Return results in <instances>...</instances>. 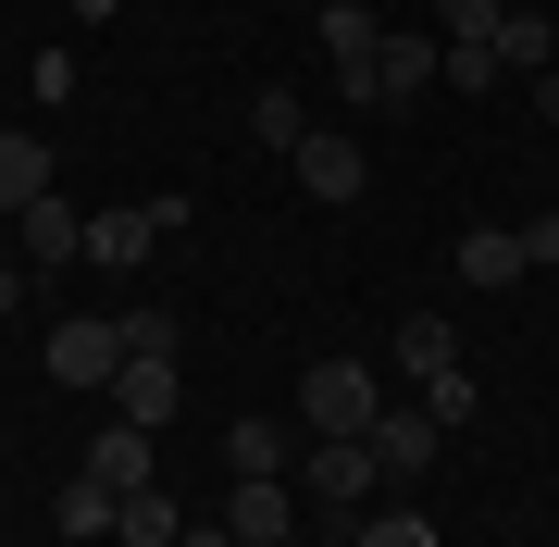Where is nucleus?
<instances>
[{
  "mask_svg": "<svg viewBox=\"0 0 559 547\" xmlns=\"http://www.w3.org/2000/svg\"><path fill=\"white\" fill-rule=\"evenodd\" d=\"M112 13H124V0H75V25H112Z\"/></svg>",
  "mask_w": 559,
  "mask_h": 547,
  "instance_id": "nucleus-31",
  "label": "nucleus"
},
{
  "mask_svg": "<svg viewBox=\"0 0 559 547\" xmlns=\"http://www.w3.org/2000/svg\"><path fill=\"white\" fill-rule=\"evenodd\" d=\"M535 112H547V124H559V62H547V75H535Z\"/></svg>",
  "mask_w": 559,
  "mask_h": 547,
  "instance_id": "nucleus-30",
  "label": "nucleus"
},
{
  "mask_svg": "<svg viewBox=\"0 0 559 547\" xmlns=\"http://www.w3.org/2000/svg\"><path fill=\"white\" fill-rule=\"evenodd\" d=\"M535 262H522V224H473L460 237V286H522Z\"/></svg>",
  "mask_w": 559,
  "mask_h": 547,
  "instance_id": "nucleus-14",
  "label": "nucleus"
},
{
  "mask_svg": "<svg viewBox=\"0 0 559 547\" xmlns=\"http://www.w3.org/2000/svg\"><path fill=\"white\" fill-rule=\"evenodd\" d=\"M436 75H448V38H399V25H385V62H373V100L360 112H411Z\"/></svg>",
  "mask_w": 559,
  "mask_h": 547,
  "instance_id": "nucleus-6",
  "label": "nucleus"
},
{
  "mask_svg": "<svg viewBox=\"0 0 559 547\" xmlns=\"http://www.w3.org/2000/svg\"><path fill=\"white\" fill-rule=\"evenodd\" d=\"M224 535H237V547H299V498H286V473H237V486H224Z\"/></svg>",
  "mask_w": 559,
  "mask_h": 547,
  "instance_id": "nucleus-4",
  "label": "nucleus"
},
{
  "mask_svg": "<svg viewBox=\"0 0 559 547\" xmlns=\"http://www.w3.org/2000/svg\"><path fill=\"white\" fill-rule=\"evenodd\" d=\"M112 510H124V498L100 486V473H62V498H50V523H62V535H112Z\"/></svg>",
  "mask_w": 559,
  "mask_h": 547,
  "instance_id": "nucleus-17",
  "label": "nucleus"
},
{
  "mask_svg": "<svg viewBox=\"0 0 559 547\" xmlns=\"http://www.w3.org/2000/svg\"><path fill=\"white\" fill-rule=\"evenodd\" d=\"M25 87H38V112H62V100H75V50H62V38H50L38 62H25Z\"/></svg>",
  "mask_w": 559,
  "mask_h": 547,
  "instance_id": "nucleus-25",
  "label": "nucleus"
},
{
  "mask_svg": "<svg viewBox=\"0 0 559 547\" xmlns=\"http://www.w3.org/2000/svg\"><path fill=\"white\" fill-rule=\"evenodd\" d=\"M498 75H510L498 38H448V87H460V100H473V87H498Z\"/></svg>",
  "mask_w": 559,
  "mask_h": 547,
  "instance_id": "nucleus-24",
  "label": "nucleus"
},
{
  "mask_svg": "<svg viewBox=\"0 0 559 547\" xmlns=\"http://www.w3.org/2000/svg\"><path fill=\"white\" fill-rule=\"evenodd\" d=\"M323 62H336V87H348V100H373L385 25H373V13H348V0H323Z\"/></svg>",
  "mask_w": 559,
  "mask_h": 547,
  "instance_id": "nucleus-8",
  "label": "nucleus"
},
{
  "mask_svg": "<svg viewBox=\"0 0 559 547\" xmlns=\"http://www.w3.org/2000/svg\"><path fill=\"white\" fill-rule=\"evenodd\" d=\"M399 373H411V385L460 373V336H448V311H411V324H399Z\"/></svg>",
  "mask_w": 559,
  "mask_h": 547,
  "instance_id": "nucleus-16",
  "label": "nucleus"
},
{
  "mask_svg": "<svg viewBox=\"0 0 559 547\" xmlns=\"http://www.w3.org/2000/svg\"><path fill=\"white\" fill-rule=\"evenodd\" d=\"M112 535H124V547H175V535H187V510L162 498V486H138V498L112 510Z\"/></svg>",
  "mask_w": 559,
  "mask_h": 547,
  "instance_id": "nucleus-18",
  "label": "nucleus"
},
{
  "mask_svg": "<svg viewBox=\"0 0 559 547\" xmlns=\"http://www.w3.org/2000/svg\"><path fill=\"white\" fill-rule=\"evenodd\" d=\"M522 262H535V274H559V212H535V224H522Z\"/></svg>",
  "mask_w": 559,
  "mask_h": 547,
  "instance_id": "nucleus-27",
  "label": "nucleus"
},
{
  "mask_svg": "<svg viewBox=\"0 0 559 547\" xmlns=\"http://www.w3.org/2000/svg\"><path fill=\"white\" fill-rule=\"evenodd\" d=\"M112 324H124V361H175V311H150V299H124Z\"/></svg>",
  "mask_w": 559,
  "mask_h": 547,
  "instance_id": "nucleus-20",
  "label": "nucleus"
},
{
  "mask_svg": "<svg viewBox=\"0 0 559 547\" xmlns=\"http://www.w3.org/2000/svg\"><path fill=\"white\" fill-rule=\"evenodd\" d=\"M423 411H436V424L460 436V424L485 411V373H473V361H460V373H436V385H423Z\"/></svg>",
  "mask_w": 559,
  "mask_h": 547,
  "instance_id": "nucleus-21",
  "label": "nucleus"
},
{
  "mask_svg": "<svg viewBox=\"0 0 559 547\" xmlns=\"http://www.w3.org/2000/svg\"><path fill=\"white\" fill-rule=\"evenodd\" d=\"M249 138H261V150H299V138H311L299 87H261V100H249Z\"/></svg>",
  "mask_w": 559,
  "mask_h": 547,
  "instance_id": "nucleus-19",
  "label": "nucleus"
},
{
  "mask_svg": "<svg viewBox=\"0 0 559 547\" xmlns=\"http://www.w3.org/2000/svg\"><path fill=\"white\" fill-rule=\"evenodd\" d=\"M385 424V373L373 361H311L299 373V436H373Z\"/></svg>",
  "mask_w": 559,
  "mask_h": 547,
  "instance_id": "nucleus-1",
  "label": "nucleus"
},
{
  "mask_svg": "<svg viewBox=\"0 0 559 547\" xmlns=\"http://www.w3.org/2000/svg\"><path fill=\"white\" fill-rule=\"evenodd\" d=\"M286 175H299V187H311L323 212H348L360 187H373V175H360V138H336V124H311V138L286 150Z\"/></svg>",
  "mask_w": 559,
  "mask_h": 547,
  "instance_id": "nucleus-5",
  "label": "nucleus"
},
{
  "mask_svg": "<svg viewBox=\"0 0 559 547\" xmlns=\"http://www.w3.org/2000/svg\"><path fill=\"white\" fill-rule=\"evenodd\" d=\"M75 473H100L112 498H138V486H162V436H150V424H100Z\"/></svg>",
  "mask_w": 559,
  "mask_h": 547,
  "instance_id": "nucleus-7",
  "label": "nucleus"
},
{
  "mask_svg": "<svg viewBox=\"0 0 559 547\" xmlns=\"http://www.w3.org/2000/svg\"><path fill=\"white\" fill-rule=\"evenodd\" d=\"M124 373V324L112 311H62L50 324V385H112Z\"/></svg>",
  "mask_w": 559,
  "mask_h": 547,
  "instance_id": "nucleus-3",
  "label": "nucleus"
},
{
  "mask_svg": "<svg viewBox=\"0 0 559 547\" xmlns=\"http://www.w3.org/2000/svg\"><path fill=\"white\" fill-rule=\"evenodd\" d=\"M299 486L336 510V523H360V498L385 486V461H373V436H311V461H299Z\"/></svg>",
  "mask_w": 559,
  "mask_h": 547,
  "instance_id": "nucleus-2",
  "label": "nucleus"
},
{
  "mask_svg": "<svg viewBox=\"0 0 559 547\" xmlns=\"http://www.w3.org/2000/svg\"><path fill=\"white\" fill-rule=\"evenodd\" d=\"M175 399H187L175 361H124V373H112V424H150V436H162V424H175Z\"/></svg>",
  "mask_w": 559,
  "mask_h": 547,
  "instance_id": "nucleus-10",
  "label": "nucleus"
},
{
  "mask_svg": "<svg viewBox=\"0 0 559 547\" xmlns=\"http://www.w3.org/2000/svg\"><path fill=\"white\" fill-rule=\"evenodd\" d=\"M25 274H38V262H0V311H25Z\"/></svg>",
  "mask_w": 559,
  "mask_h": 547,
  "instance_id": "nucleus-28",
  "label": "nucleus"
},
{
  "mask_svg": "<svg viewBox=\"0 0 559 547\" xmlns=\"http://www.w3.org/2000/svg\"><path fill=\"white\" fill-rule=\"evenodd\" d=\"M510 25V0H448V38H498Z\"/></svg>",
  "mask_w": 559,
  "mask_h": 547,
  "instance_id": "nucleus-26",
  "label": "nucleus"
},
{
  "mask_svg": "<svg viewBox=\"0 0 559 547\" xmlns=\"http://www.w3.org/2000/svg\"><path fill=\"white\" fill-rule=\"evenodd\" d=\"M224 473H299V436L249 411V424H224Z\"/></svg>",
  "mask_w": 559,
  "mask_h": 547,
  "instance_id": "nucleus-15",
  "label": "nucleus"
},
{
  "mask_svg": "<svg viewBox=\"0 0 559 547\" xmlns=\"http://www.w3.org/2000/svg\"><path fill=\"white\" fill-rule=\"evenodd\" d=\"M13 237H25V262H87V212L62 200V187H50L38 212H13Z\"/></svg>",
  "mask_w": 559,
  "mask_h": 547,
  "instance_id": "nucleus-12",
  "label": "nucleus"
},
{
  "mask_svg": "<svg viewBox=\"0 0 559 547\" xmlns=\"http://www.w3.org/2000/svg\"><path fill=\"white\" fill-rule=\"evenodd\" d=\"M175 547H237V535H224V523H187V535H175Z\"/></svg>",
  "mask_w": 559,
  "mask_h": 547,
  "instance_id": "nucleus-29",
  "label": "nucleus"
},
{
  "mask_svg": "<svg viewBox=\"0 0 559 547\" xmlns=\"http://www.w3.org/2000/svg\"><path fill=\"white\" fill-rule=\"evenodd\" d=\"M348 547H436V523H423V510H360Z\"/></svg>",
  "mask_w": 559,
  "mask_h": 547,
  "instance_id": "nucleus-22",
  "label": "nucleus"
},
{
  "mask_svg": "<svg viewBox=\"0 0 559 547\" xmlns=\"http://www.w3.org/2000/svg\"><path fill=\"white\" fill-rule=\"evenodd\" d=\"M50 200V138L38 124H0V212H38Z\"/></svg>",
  "mask_w": 559,
  "mask_h": 547,
  "instance_id": "nucleus-11",
  "label": "nucleus"
},
{
  "mask_svg": "<svg viewBox=\"0 0 559 547\" xmlns=\"http://www.w3.org/2000/svg\"><path fill=\"white\" fill-rule=\"evenodd\" d=\"M150 249H162V224H150V212H87V262H100V274H138Z\"/></svg>",
  "mask_w": 559,
  "mask_h": 547,
  "instance_id": "nucleus-13",
  "label": "nucleus"
},
{
  "mask_svg": "<svg viewBox=\"0 0 559 547\" xmlns=\"http://www.w3.org/2000/svg\"><path fill=\"white\" fill-rule=\"evenodd\" d=\"M436 448H448V424H436V411H399V399H385V424H373V461H385V486H411V473H436Z\"/></svg>",
  "mask_w": 559,
  "mask_h": 547,
  "instance_id": "nucleus-9",
  "label": "nucleus"
},
{
  "mask_svg": "<svg viewBox=\"0 0 559 547\" xmlns=\"http://www.w3.org/2000/svg\"><path fill=\"white\" fill-rule=\"evenodd\" d=\"M498 62H510V75H547V62H559V38H547L535 13H510V25H498Z\"/></svg>",
  "mask_w": 559,
  "mask_h": 547,
  "instance_id": "nucleus-23",
  "label": "nucleus"
}]
</instances>
